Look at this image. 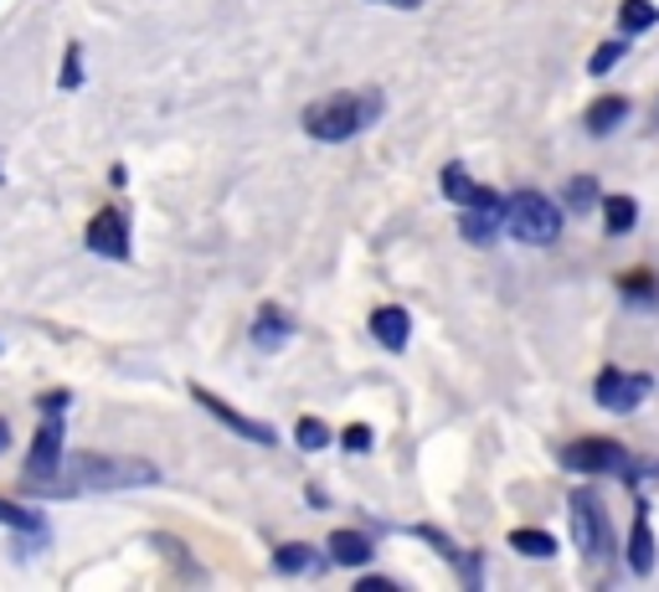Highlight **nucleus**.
Instances as JSON below:
<instances>
[{
  "instance_id": "obj_1",
  "label": "nucleus",
  "mask_w": 659,
  "mask_h": 592,
  "mask_svg": "<svg viewBox=\"0 0 659 592\" xmlns=\"http://www.w3.org/2000/svg\"><path fill=\"white\" fill-rule=\"evenodd\" d=\"M160 485L150 458H114V454H63V469L42 494H99V490H139Z\"/></svg>"
},
{
  "instance_id": "obj_2",
  "label": "nucleus",
  "mask_w": 659,
  "mask_h": 592,
  "mask_svg": "<svg viewBox=\"0 0 659 592\" xmlns=\"http://www.w3.org/2000/svg\"><path fill=\"white\" fill-rule=\"evenodd\" d=\"M382 118V93H330V99H315L305 109V135L320 139V145H345L351 135L372 129Z\"/></svg>"
},
{
  "instance_id": "obj_3",
  "label": "nucleus",
  "mask_w": 659,
  "mask_h": 592,
  "mask_svg": "<svg viewBox=\"0 0 659 592\" xmlns=\"http://www.w3.org/2000/svg\"><path fill=\"white\" fill-rule=\"evenodd\" d=\"M500 227L515 242H525V248H552L561 237V206L552 196H542V191H515L505 202V212H500Z\"/></svg>"
},
{
  "instance_id": "obj_4",
  "label": "nucleus",
  "mask_w": 659,
  "mask_h": 592,
  "mask_svg": "<svg viewBox=\"0 0 659 592\" xmlns=\"http://www.w3.org/2000/svg\"><path fill=\"white\" fill-rule=\"evenodd\" d=\"M567 515H572V542L588 561H609L613 557V531H609V510L592 490H577L567 500Z\"/></svg>"
},
{
  "instance_id": "obj_5",
  "label": "nucleus",
  "mask_w": 659,
  "mask_h": 592,
  "mask_svg": "<svg viewBox=\"0 0 659 592\" xmlns=\"http://www.w3.org/2000/svg\"><path fill=\"white\" fill-rule=\"evenodd\" d=\"M63 454H68V423H63V412H47L26 448V490H47L63 469Z\"/></svg>"
},
{
  "instance_id": "obj_6",
  "label": "nucleus",
  "mask_w": 659,
  "mask_h": 592,
  "mask_svg": "<svg viewBox=\"0 0 659 592\" xmlns=\"http://www.w3.org/2000/svg\"><path fill=\"white\" fill-rule=\"evenodd\" d=\"M561 464L572 474H628V448L613 439H577L561 448Z\"/></svg>"
},
{
  "instance_id": "obj_7",
  "label": "nucleus",
  "mask_w": 659,
  "mask_h": 592,
  "mask_svg": "<svg viewBox=\"0 0 659 592\" xmlns=\"http://www.w3.org/2000/svg\"><path fill=\"white\" fill-rule=\"evenodd\" d=\"M83 242H88V253H99V258H109V263H129V217L118 212V206H103L99 217L88 221V232H83Z\"/></svg>"
},
{
  "instance_id": "obj_8",
  "label": "nucleus",
  "mask_w": 659,
  "mask_h": 592,
  "mask_svg": "<svg viewBox=\"0 0 659 592\" xmlns=\"http://www.w3.org/2000/svg\"><path fill=\"white\" fill-rule=\"evenodd\" d=\"M649 387H655V376H644V372H603L598 387H592V402L603 407V412H634L649 397Z\"/></svg>"
},
{
  "instance_id": "obj_9",
  "label": "nucleus",
  "mask_w": 659,
  "mask_h": 592,
  "mask_svg": "<svg viewBox=\"0 0 659 592\" xmlns=\"http://www.w3.org/2000/svg\"><path fill=\"white\" fill-rule=\"evenodd\" d=\"M191 397H196V407H206L212 418H217L227 433H237V439H248V443H263V448H273L279 443V433H273L269 423H258V418H248V412H237V407H227L221 397H212L206 387H191Z\"/></svg>"
},
{
  "instance_id": "obj_10",
  "label": "nucleus",
  "mask_w": 659,
  "mask_h": 592,
  "mask_svg": "<svg viewBox=\"0 0 659 592\" xmlns=\"http://www.w3.org/2000/svg\"><path fill=\"white\" fill-rule=\"evenodd\" d=\"M372 335H376V345H387V351H407V340H412V315H407L402 305L372 309Z\"/></svg>"
},
{
  "instance_id": "obj_11",
  "label": "nucleus",
  "mask_w": 659,
  "mask_h": 592,
  "mask_svg": "<svg viewBox=\"0 0 659 592\" xmlns=\"http://www.w3.org/2000/svg\"><path fill=\"white\" fill-rule=\"evenodd\" d=\"M325 551H330V561H340V567H366V561L376 557V546L366 531H330Z\"/></svg>"
},
{
  "instance_id": "obj_12",
  "label": "nucleus",
  "mask_w": 659,
  "mask_h": 592,
  "mask_svg": "<svg viewBox=\"0 0 659 592\" xmlns=\"http://www.w3.org/2000/svg\"><path fill=\"white\" fill-rule=\"evenodd\" d=\"M628 567L634 577L655 572V536H649V505L634 510V531H628Z\"/></svg>"
},
{
  "instance_id": "obj_13",
  "label": "nucleus",
  "mask_w": 659,
  "mask_h": 592,
  "mask_svg": "<svg viewBox=\"0 0 659 592\" xmlns=\"http://www.w3.org/2000/svg\"><path fill=\"white\" fill-rule=\"evenodd\" d=\"M288 335H294V320H288L279 305H263L253 320V345L258 351H279V345H288Z\"/></svg>"
},
{
  "instance_id": "obj_14",
  "label": "nucleus",
  "mask_w": 659,
  "mask_h": 592,
  "mask_svg": "<svg viewBox=\"0 0 659 592\" xmlns=\"http://www.w3.org/2000/svg\"><path fill=\"white\" fill-rule=\"evenodd\" d=\"M624 118H628V99H618V93H603V99L588 109V118H582V124H588L592 139H609L613 129L624 124Z\"/></svg>"
},
{
  "instance_id": "obj_15",
  "label": "nucleus",
  "mask_w": 659,
  "mask_h": 592,
  "mask_svg": "<svg viewBox=\"0 0 659 592\" xmlns=\"http://www.w3.org/2000/svg\"><path fill=\"white\" fill-rule=\"evenodd\" d=\"M0 525H5V531H21V536H32V542H47V521L26 505H11V500H0Z\"/></svg>"
},
{
  "instance_id": "obj_16",
  "label": "nucleus",
  "mask_w": 659,
  "mask_h": 592,
  "mask_svg": "<svg viewBox=\"0 0 659 592\" xmlns=\"http://www.w3.org/2000/svg\"><path fill=\"white\" fill-rule=\"evenodd\" d=\"M458 232L469 237V242H495V232H500V212H490V206H464Z\"/></svg>"
},
{
  "instance_id": "obj_17",
  "label": "nucleus",
  "mask_w": 659,
  "mask_h": 592,
  "mask_svg": "<svg viewBox=\"0 0 659 592\" xmlns=\"http://www.w3.org/2000/svg\"><path fill=\"white\" fill-rule=\"evenodd\" d=\"M655 21H659V5H649V0H624V5H618V32L624 36L649 32Z\"/></svg>"
},
{
  "instance_id": "obj_18",
  "label": "nucleus",
  "mask_w": 659,
  "mask_h": 592,
  "mask_svg": "<svg viewBox=\"0 0 659 592\" xmlns=\"http://www.w3.org/2000/svg\"><path fill=\"white\" fill-rule=\"evenodd\" d=\"M510 551H521V557H557V536L552 531H510Z\"/></svg>"
},
{
  "instance_id": "obj_19",
  "label": "nucleus",
  "mask_w": 659,
  "mask_h": 592,
  "mask_svg": "<svg viewBox=\"0 0 659 592\" xmlns=\"http://www.w3.org/2000/svg\"><path fill=\"white\" fill-rule=\"evenodd\" d=\"M603 227H609L613 237H624V232H634V221H639V202H634V196H609V202H603Z\"/></svg>"
},
{
  "instance_id": "obj_20",
  "label": "nucleus",
  "mask_w": 659,
  "mask_h": 592,
  "mask_svg": "<svg viewBox=\"0 0 659 592\" xmlns=\"http://www.w3.org/2000/svg\"><path fill=\"white\" fill-rule=\"evenodd\" d=\"M273 567L284 577H299V572H309L315 567V546H305V542H288V546H279L273 551Z\"/></svg>"
},
{
  "instance_id": "obj_21",
  "label": "nucleus",
  "mask_w": 659,
  "mask_h": 592,
  "mask_svg": "<svg viewBox=\"0 0 659 592\" xmlns=\"http://www.w3.org/2000/svg\"><path fill=\"white\" fill-rule=\"evenodd\" d=\"M624 299H628V309H655L659 305L655 273H628V278H624Z\"/></svg>"
},
{
  "instance_id": "obj_22",
  "label": "nucleus",
  "mask_w": 659,
  "mask_h": 592,
  "mask_svg": "<svg viewBox=\"0 0 659 592\" xmlns=\"http://www.w3.org/2000/svg\"><path fill=\"white\" fill-rule=\"evenodd\" d=\"M294 443H299L305 454H320V448H330V423H320V418H299V423H294Z\"/></svg>"
},
{
  "instance_id": "obj_23",
  "label": "nucleus",
  "mask_w": 659,
  "mask_h": 592,
  "mask_svg": "<svg viewBox=\"0 0 659 592\" xmlns=\"http://www.w3.org/2000/svg\"><path fill=\"white\" fill-rule=\"evenodd\" d=\"M567 206H572L577 217L592 212V206H598V181H592V175H572V181H567Z\"/></svg>"
},
{
  "instance_id": "obj_24",
  "label": "nucleus",
  "mask_w": 659,
  "mask_h": 592,
  "mask_svg": "<svg viewBox=\"0 0 659 592\" xmlns=\"http://www.w3.org/2000/svg\"><path fill=\"white\" fill-rule=\"evenodd\" d=\"M624 57H628V42H624V36H618V42H603V47L592 52L588 72H592V78H603V72H613L618 62H624Z\"/></svg>"
},
{
  "instance_id": "obj_25",
  "label": "nucleus",
  "mask_w": 659,
  "mask_h": 592,
  "mask_svg": "<svg viewBox=\"0 0 659 592\" xmlns=\"http://www.w3.org/2000/svg\"><path fill=\"white\" fill-rule=\"evenodd\" d=\"M57 83L68 88V93H72V88H83V47H78V42H72L68 57H63V72H57Z\"/></svg>"
},
{
  "instance_id": "obj_26",
  "label": "nucleus",
  "mask_w": 659,
  "mask_h": 592,
  "mask_svg": "<svg viewBox=\"0 0 659 592\" xmlns=\"http://www.w3.org/2000/svg\"><path fill=\"white\" fill-rule=\"evenodd\" d=\"M340 443H345V454H372V428H366V423H351V428H345V433H340Z\"/></svg>"
},
{
  "instance_id": "obj_27",
  "label": "nucleus",
  "mask_w": 659,
  "mask_h": 592,
  "mask_svg": "<svg viewBox=\"0 0 659 592\" xmlns=\"http://www.w3.org/2000/svg\"><path fill=\"white\" fill-rule=\"evenodd\" d=\"M36 407H42V412H68V407H72V391H47V397H42Z\"/></svg>"
},
{
  "instance_id": "obj_28",
  "label": "nucleus",
  "mask_w": 659,
  "mask_h": 592,
  "mask_svg": "<svg viewBox=\"0 0 659 592\" xmlns=\"http://www.w3.org/2000/svg\"><path fill=\"white\" fill-rule=\"evenodd\" d=\"M361 592H397L391 577H361Z\"/></svg>"
},
{
  "instance_id": "obj_29",
  "label": "nucleus",
  "mask_w": 659,
  "mask_h": 592,
  "mask_svg": "<svg viewBox=\"0 0 659 592\" xmlns=\"http://www.w3.org/2000/svg\"><path fill=\"white\" fill-rule=\"evenodd\" d=\"M372 5H387V11H418L423 0H372Z\"/></svg>"
},
{
  "instance_id": "obj_30",
  "label": "nucleus",
  "mask_w": 659,
  "mask_h": 592,
  "mask_svg": "<svg viewBox=\"0 0 659 592\" xmlns=\"http://www.w3.org/2000/svg\"><path fill=\"white\" fill-rule=\"evenodd\" d=\"M109 186H118V191H124V186H129V170H124V166H114V170H109Z\"/></svg>"
},
{
  "instance_id": "obj_31",
  "label": "nucleus",
  "mask_w": 659,
  "mask_h": 592,
  "mask_svg": "<svg viewBox=\"0 0 659 592\" xmlns=\"http://www.w3.org/2000/svg\"><path fill=\"white\" fill-rule=\"evenodd\" d=\"M5 448H11V423L0 418V454H5Z\"/></svg>"
},
{
  "instance_id": "obj_32",
  "label": "nucleus",
  "mask_w": 659,
  "mask_h": 592,
  "mask_svg": "<svg viewBox=\"0 0 659 592\" xmlns=\"http://www.w3.org/2000/svg\"><path fill=\"white\" fill-rule=\"evenodd\" d=\"M0 181H5V175H0Z\"/></svg>"
}]
</instances>
